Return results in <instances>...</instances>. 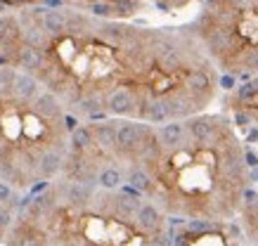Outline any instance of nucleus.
<instances>
[{
    "label": "nucleus",
    "mask_w": 258,
    "mask_h": 246,
    "mask_svg": "<svg viewBox=\"0 0 258 246\" xmlns=\"http://www.w3.org/2000/svg\"><path fill=\"white\" fill-rule=\"evenodd\" d=\"M140 104V97L135 95L131 88H111L107 93V111L111 116H135L138 114V107Z\"/></svg>",
    "instance_id": "obj_3"
},
{
    "label": "nucleus",
    "mask_w": 258,
    "mask_h": 246,
    "mask_svg": "<svg viewBox=\"0 0 258 246\" xmlns=\"http://www.w3.org/2000/svg\"><path fill=\"white\" fill-rule=\"evenodd\" d=\"M8 140H5V137H0V163H3V161L8 159Z\"/></svg>",
    "instance_id": "obj_31"
},
{
    "label": "nucleus",
    "mask_w": 258,
    "mask_h": 246,
    "mask_svg": "<svg viewBox=\"0 0 258 246\" xmlns=\"http://www.w3.org/2000/svg\"><path fill=\"white\" fill-rule=\"evenodd\" d=\"M185 90H187L189 95L197 97V102L206 107V102L213 97V78L209 76V71H204V69H195V71L187 73V78H185Z\"/></svg>",
    "instance_id": "obj_5"
},
{
    "label": "nucleus",
    "mask_w": 258,
    "mask_h": 246,
    "mask_svg": "<svg viewBox=\"0 0 258 246\" xmlns=\"http://www.w3.org/2000/svg\"><path fill=\"white\" fill-rule=\"evenodd\" d=\"M242 197H244V204H246V208L253 206V204H258V192H253V190H244Z\"/></svg>",
    "instance_id": "obj_28"
},
{
    "label": "nucleus",
    "mask_w": 258,
    "mask_h": 246,
    "mask_svg": "<svg viewBox=\"0 0 258 246\" xmlns=\"http://www.w3.org/2000/svg\"><path fill=\"white\" fill-rule=\"evenodd\" d=\"M142 194H128V192H116L114 194V213L118 218H135L138 211H140L142 201H140Z\"/></svg>",
    "instance_id": "obj_15"
},
{
    "label": "nucleus",
    "mask_w": 258,
    "mask_h": 246,
    "mask_svg": "<svg viewBox=\"0 0 258 246\" xmlns=\"http://www.w3.org/2000/svg\"><path fill=\"white\" fill-rule=\"evenodd\" d=\"M64 199L69 201L71 206L83 208L88 206L95 199V185H86V183H69L64 187Z\"/></svg>",
    "instance_id": "obj_14"
},
{
    "label": "nucleus",
    "mask_w": 258,
    "mask_h": 246,
    "mask_svg": "<svg viewBox=\"0 0 258 246\" xmlns=\"http://www.w3.org/2000/svg\"><path fill=\"white\" fill-rule=\"evenodd\" d=\"M140 123H131V121H121L116 130V156L128 161H138L140 156Z\"/></svg>",
    "instance_id": "obj_1"
},
{
    "label": "nucleus",
    "mask_w": 258,
    "mask_h": 246,
    "mask_svg": "<svg viewBox=\"0 0 258 246\" xmlns=\"http://www.w3.org/2000/svg\"><path fill=\"white\" fill-rule=\"evenodd\" d=\"M220 86L225 88V90H235V88H237V78H235V76H230V73H225V76L220 78Z\"/></svg>",
    "instance_id": "obj_30"
},
{
    "label": "nucleus",
    "mask_w": 258,
    "mask_h": 246,
    "mask_svg": "<svg viewBox=\"0 0 258 246\" xmlns=\"http://www.w3.org/2000/svg\"><path fill=\"white\" fill-rule=\"evenodd\" d=\"M235 123H237V126H251V123H253V116H251V114H246V111H237V114H235Z\"/></svg>",
    "instance_id": "obj_27"
},
{
    "label": "nucleus",
    "mask_w": 258,
    "mask_h": 246,
    "mask_svg": "<svg viewBox=\"0 0 258 246\" xmlns=\"http://www.w3.org/2000/svg\"><path fill=\"white\" fill-rule=\"evenodd\" d=\"M90 12H93L95 17H100V19H114V17H118L114 3H100V0L90 5Z\"/></svg>",
    "instance_id": "obj_20"
},
{
    "label": "nucleus",
    "mask_w": 258,
    "mask_h": 246,
    "mask_svg": "<svg viewBox=\"0 0 258 246\" xmlns=\"http://www.w3.org/2000/svg\"><path fill=\"white\" fill-rule=\"evenodd\" d=\"M45 5H50V8H59L62 0H45Z\"/></svg>",
    "instance_id": "obj_35"
},
{
    "label": "nucleus",
    "mask_w": 258,
    "mask_h": 246,
    "mask_svg": "<svg viewBox=\"0 0 258 246\" xmlns=\"http://www.w3.org/2000/svg\"><path fill=\"white\" fill-rule=\"evenodd\" d=\"M38 15H40V24H43L47 36L55 38V36H64L67 33V12L38 8Z\"/></svg>",
    "instance_id": "obj_13"
},
{
    "label": "nucleus",
    "mask_w": 258,
    "mask_h": 246,
    "mask_svg": "<svg viewBox=\"0 0 258 246\" xmlns=\"http://www.w3.org/2000/svg\"><path fill=\"white\" fill-rule=\"evenodd\" d=\"M95 147V133L90 126H79L71 130V149L74 151H90Z\"/></svg>",
    "instance_id": "obj_17"
},
{
    "label": "nucleus",
    "mask_w": 258,
    "mask_h": 246,
    "mask_svg": "<svg viewBox=\"0 0 258 246\" xmlns=\"http://www.w3.org/2000/svg\"><path fill=\"white\" fill-rule=\"evenodd\" d=\"M64 123H67V130H76L79 128V121L74 119V116H64Z\"/></svg>",
    "instance_id": "obj_32"
},
{
    "label": "nucleus",
    "mask_w": 258,
    "mask_h": 246,
    "mask_svg": "<svg viewBox=\"0 0 258 246\" xmlns=\"http://www.w3.org/2000/svg\"><path fill=\"white\" fill-rule=\"evenodd\" d=\"M10 62H12V59H10L8 55H0V66H8Z\"/></svg>",
    "instance_id": "obj_34"
},
{
    "label": "nucleus",
    "mask_w": 258,
    "mask_h": 246,
    "mask_svg": "<svg viewBox=\"0 0 258 246\" xmlns=\"http://www.w3.org/2000/svg\"><path fill=\"white\" fill-rule=\"evenodd\" d=\"M185 133H187V128H185V123H180V121L164 123L157 130L159 142H161L164 151H173V149H178V147H182L185 144Z\"/></svg>",
    "instance_id": "obj_9"
},
{
    "label": "nucleus",
    "mask_w": 258,
    "mask_h": 246,
    "mask_svg": "<svg viewBox=\"0 0 258 246\" xmlns=\"http://www.w3.org/2000/svg\"><path fill=\"white\" fill-rule=\"evenodd\" d=\"M31 109H33V114H36L38 119H43V121H57V119H62L64 104H62V100L52 93V90H45V93H40V95L33 100Z\"/></svg>",
    "instance_id": "obj_6"
},
{
    "label": "nucleus",
    "mask_w": 258,
    "mask_h": 246,
    "mask_svg": "<svg viewBox=\"0 0 258 246\" xmlns=\"http://www.w3.org/2000/svg\"><path fill=\"white\" fill-rule=\"evenodd\" d=\"M12 246H40L38 237H33V234H24L19 241H12Z\"/></svg>",
    "instance_id": "obj_26"
},
{
    "label": "nucleus",
    "mask_w": 258,
    "mask_h": 246,
    "mask_svg": "<svg viewBox=\"0 0 258 246\" xmlns=\"http://www.w3.org/2000/svg\"><path fill=\"white\" fill-rule=\"evenodd\" d=\"M187 227H189V232H209V230H213V222L197 218V220H189L187 222Z\"/></svg>",
    "instance_id": "obj_23"
},
{
    "label": "nucleus",
    "mask_w": 258,
    "mask_h": 246,
    "mask_svg": "<svg viewBox=\"0 0 258 246\" xmlns=\"http://www.w3.org/2000/svg\"><path fill=\"white\" fill-rule=\"evenodd\" d=\"M154 62L164 73H173L182 69V48H178V43L173 38H159L154 43Z\"/></svg>",
    "instance_id": "obj_2"
},
{
    "label": "nucleus",
    "mask_w": 258,
    "mask_h": 246,
    "mask_svg": "<svg viewBox=\"0 0 258 246\" xmlns=\"http://www.w3.org/2000/svg\"><path fill=\"white\" fill-rule=\"evenodd\" d=\"M121 183H123V175H121V171L114 166H107V168H102L100 175H97V185H100L102 190H107V192H114L121 187Z\"/></svg>",
    "instance_id": "obj_18"
},
{
    "label": "nucleus",
    "mask_w": 258,
    "mask_h": 246,
    "mask_svg": "<svg viewBox=\"0 0 258 246\" xmlns=\"http://www.w3.org/2000/svg\"><path fill=\"white\" fill-rule=\"evenodd\" d=\"M218 121L220 119H216V116H192V119L185 123L189 140L197 144L209 147V144L220 135V130L225 128V126H218Z\"/></svg>",
    "instance_id": "obj_4"
},
{
    "label": "nucleus",
    "mask_w": 258,
    "mask_h": 246,
    "mask_svg": "<svg viewBox=\"0 0 258 246\" xmlns=\"http://www.w3.org/2000/svg\"><path fill=\"white\" fill-rule=\"evenodd\" d=\"M242 66L249 73H258V48H249L242 55Z\"/></svg>",
    "instance_id": "obj_22"
},
{
    "label": "nucleus",
    "mask_w": 258,
    "mask_h": 246,
    "mask_svg": "<svg viewBox=\"0 0 258 246\" xmlns=\"http://www.w3.org/2000/svg\"><path fill=\"white\" fill-rule=\"evenodd\" d=\"M12 185L10 183H0V204H12Z\"/></svg>",
    "instance_id": "obj_25"
},
{
    "label": "nucleus",
    "mask_w": 258,
    "mask_h": 246,
    "mask_svg": "<svg viewBox=\"0 0 258 246\" xmlns=\"http://www.w3.org/2000/svg\"><path fill=\"white\" fill-rule=\"evenodd\" d=\"M38 163H36V173L40 178H55L59 171H64V163H67V156L62 154V149H57V147H47L38 154Z\"/></svg>",
    "instance_id": "obj_7"
},
{
    "label": "nucleus",
    "mask_w": 258,
    "mask_h": 246,
    "mask_svg": "<svg viewBox=\"0 0 258 246\" xmlns=\"http://www.w3.org/2000/svg\"><path fill=\"white\" fill-rule=\"evenodd\" d=\"M135 225L142 232L154 234V232H161V227H164V215H161V211L154 204H142L138 215H135Z\"/></svg>",
    "instance_id": "obj_10"
},
{
    "label": "nucleus",
    "mask_w": 258,
    "mask_h": 246,
    "mask_svg": "<svg viewBox=\"0 0 258 246\" xmlns=\"http://www.w3.org/2000/svg\"><path fill=\"white\" fill-rule=\"evenodd\" d=\"M43 64H45L43 50L33 48V45H26V43H19L17 55H15V66H22V71L36 76V73L43 69Z\"/></svg>",
    "instance_id": "obj_8"
},
{
    "label": "nucleus",
    "mask_w": 258,
    "mask_h": 246,
    "mask_svg": "<svg viewBox=\"0 0 258 246\" xmlns=\"http://www.w3.org/2000/svg\"><path fill=\"white\" fill-rule=\"evenodd\" d=\"M116 130H118L116 121H102V123H95L93 126L95 147H97L100 151H116Z\"/></svg>",
    "instance_id": "obj_11"
},
{
    "label": "nucleus",
    "mask_w": 258,
    "mask_h": 246,
    "mask_svg": "<svg viewBox=\"0 0 258 246\" xmlns=\"http://www.w3.org/2000/svg\"><path fill=\"white\" fill-rule=\"evenodd\" d=\"M47 246H67L64 241H52V244H47Z\"/></svg>",
    "instance_id": "obj_36"
},
{
    "label": "nucleus",
    "mask_w": 258,
    "mask_h": 246,
    "mask_svg": "<svg viewBox=\"0 0 258 246\" xmlns=\"http://www.w3.org/2000/svg\"><path fill=\"white\" fill-rule=\"evenodd\" d=\"M40 95V80L38 76L33 73H17V80H15V97L19 102H33L36 97Z\"/></svg>",
    "instance_id": "obj_12"
},
{
    "label": "nucleus",
    "mask_w": 258,
    "mask_h": 246,
    "mask_svg": "<svg viewBox=\"0 0 258 246\" xmlns=\"http://www.w3.org/2000/svg\"><path fill=\"white\" fill-rule=\"evenodd\" d=\"M15 80L17 71L12 66H0V97L15 95Z\"/></svg>",
    "instance_id": "obj_19"
},
{
    "label": "nucleus",
    "mask_w": 258,
    "mask_h": 246,
    "mask_svg": "<svg viewBox=\"0 0 258 246\" xmlns=\"http://www.w3.org/2000/svg\"><path fill=\"white\" fill-rule=\"evenodd\" d=\"M12 225V211L8 204H0V230H8Z\"/></svg>",
    "instance_id": "obj_24"
},
{
    "label": "nucleus",
    "mask_w": 258,
    "mask_h": 246,
    "mask_svg": "<svg viewBox=\"0 0 258 246\" xmlns=\"http://www.w3.org/2000/svg\"><path fill=\"white\" fill-rule=\"evenodd\" d=\"M109 3H114V8H116L118 17H131L138 12V0H109Z\"/></svg>",
    "instance_id": "obj_21"
},
{
    "label": "nucleus",
    "mask_w": 258,
    "mask_h": 246,
    "mask_svg": "<svg viewBox=\"0 0 258 246\" xmlns=\"http://www.w3.org/2000/svg\"><path fill=\"white\" fill-rule=\"evenodd\" d=\"M246 142H258V128H251L249 135H246Z\"/></svg>",
    "instance_id": "obj_33"
},
{
    "label": "nucleus",
    "mask_w": 258,
    "mask_h": 246,
    "mask_svg": "<svg viewBox=\"0 0 258 246\" xmlns=\"http://www.w3.org/2000/svg\"><path fill=\"white\" fill-rule=\"evenodd\" d=\"M128 185L135 187L140 194L154 192V178H152V173H149L145 166H138V163L131 166V171H128Z\"/></svg>",
    "instance_id": "obj_16"
},
{
    "label": "nucleus",
    "mask_w": 258,
    "mask_h": 246,
    "mask_svg": "<svg viewBox=\"0 0 258 246\" xmlns=\"http://www.w3.org/2000/svg\"><path fill=\"white\" fill-rule=\"evenodd\" d=\"M154 3H159V0H154Z\"/></svg>",
    "instance_id": "obj_37"
},
{
    "label": "nucleus",
    "mask_w": 258,
    "mask_h": 246,
    "mask_svg": "<svg viewBox=\"0 0 258 246\" xmlns=\"http://www.w3.org/2000/svg\"><path fill=\"white\" fill-rule=\"evenodd\" d=\"M244 163H246V166H251V168H258V154H256V151H251V149L244 151Z\"/></svg>",
    "instance_id": "obj_29"
}]
</instances>
